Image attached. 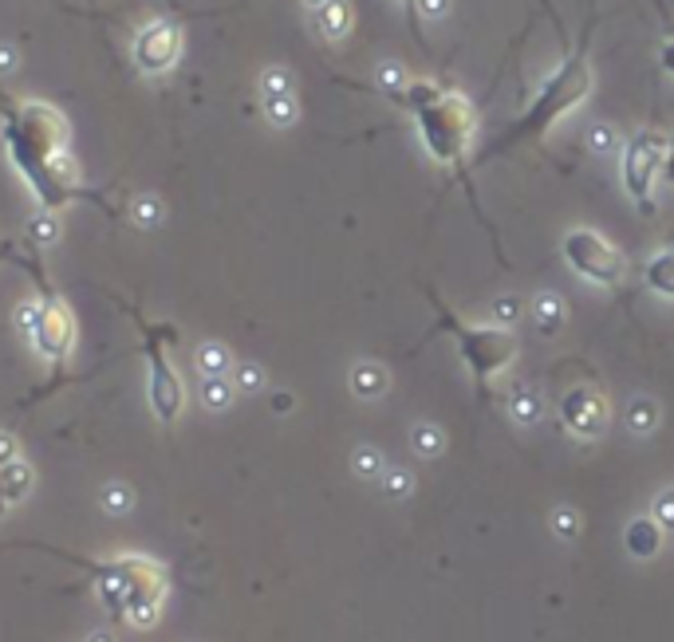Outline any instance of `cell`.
<instances>
[{"label": "cell", "mask_w": 674, "mask_h": 642, "mask_svg": "<svg viewBox=\"0 0 674 642\" xmlns=\"http://www.w3.org/2000/svg\"><path fill=\"white\" fill-rule=\"evenodd\" d=\"M588 91H592V64H588V48L580 44L572 56H564V64L544 79V87L537 91V99L525 107V115H521L517 123L505 127V134L485 150V158L505 154V150H513V146H521V142H537V138H544L564 115H572V111L588 99Z\"/></svg>", "instance_id": "6da1fadb"}, {"label": "cell", "mask_w": 674, "mask_h": 642, "mask_svg": "<svg viewBox=\"0 0 674 642\" xmlns=\"http://www.w3.org/2000/svg\"><path fill=\"white\" fill-rule=\"evenodd\" d=\"M91 572H95V591L103 607L115 619H127L138 631L158 623V611L170 587L162 564H154L150 556H119L107 564H91Z\"/></svg>", "instance_id": "7a4b0ae2"}, {"label": "cell", "mask_w": 674, "mask_h": 642, "mask_svg": "<svg viewBox=\"0 0 674 642\" xmlns=\"http://www.w3.org/2000/svg\"><path fill=\"white\" fill-rule=\"evenodd\" d=\"M4 146H8V158L20 170V178L28 186H36L56 166V158L68 154V123L56 107H48L40 99L12 103L4 111Z\"/></svg>", "instance_id": "3957f363"}, {"label": "cell", "mask_w": 674, "mask_h": 642, "mask_svg": "<svg viewBox=\"0 0 674 642\" xmlns=\"http://www.w3.org/2000/svg\"><path fill=\"white\" fill-rule=\"evenodd\" d=\"M414 127L418 138L426 146V154L438 162V166H450L466 178V166H470V146L477 138V111L462 91H442L426 111L414 115ZM466 186L473 193V182L466 178Z\"/></svg>", "instance_id": "277c9868"}, {"label": "cell", "mask_w": 674, "mask_h": 642, "mask_svg": "<svg viewBox=\"0 0 674 642\" xmlns=\"http://www.w3.org/2000/svg\"><path fill=\"white\" fill-rule=\"evenodd\" d=\"M438 316H442V327L458 339V355H462V363L470 367V375L477 383H489L493 375H501L517 359L521 343H517L513 327H501V323H466L458 320L450 308H442V304H438Z\"/></svg>", "instance_id": "5b68a950"}, {"label": "cell", "mask_w": 674, "mask_h": 642, "mask_svg": "<svg viewBox=\"0 0 674 642\" xmlns=\"http://www.w3.org/2000/svg\"><path fill=\"white\" fill-rule=\"evenodd\" d=\"M667 142H671V134H659V130H639V134H631V138L623 142L619 182H623V190L631 193L643 209H651V190H655V182L663 178Z\"/></svg>", "instance_id": "8992f818"}, {"label": "cell", "mask_w": 674, "mask_h": 642, "mask_svg": "<svg viewBox=\"0 0 674 642\" xmlns=\"http://www.w3.org/2000/svg\"><path fill=\"white\" fill-rule=\"evenodd\" d=\"M560 253L568 260V268L576 272V276H584V280H592V284H600V288H615L619 280H623V272H627V260L623 253L600 237L596 229H572L564 241H560Z\"/></svg>", "instance_id": "52a82bcc"}, {"label": "cell", "mask_w": 674, "mask_h": 642, "mask_svg": "<svg viewBox=\"0 0 674 642\" xmlns=\"http://www.w3.org/2000/svg\"><path fill=\"white\" fill-rule=\"evenodd\" d=\"M560 426L580 438V442H596L604 438L611 426V402L604 398V390L596 386H572L560 398Z\"/></svg>", "instance_id": "ba28073f"}, {"label": "cell", "mask_w": 674, "mask_h": 642, "mask_svg": "<svg viewBox=\"0 0 674 642\" xmlns=\"http://www.w3.org/2000/svg\"><path fill=\"white\" fill-rule=\"evenodd\" d=\"M162 331H150V343H146V359H150V410L158 414V422H174L186 406V390L178 371L170 367L166 351H162Z\"/></svg>", "instance_id": "9c48e42d"}, {"label": "cell", "mask_w": 674, "mask_h": 642, "mask_svg": "<svg viewBox=\"0 0 674 642\" xmlns=\"http://www.w3.org/2000/svg\"><path fill=\"white\" fill-rule=\"evenodd\" d=\"M131 56H135L138 71H146V75H162V71L178 67V60H182V28L170 24V20L146 24L135 36Z\"/></svg>", "instance_id": "30bf717a"}, {"label": "cell", "mask_w": 674, "mask_h": 642, "mask_svg": "<svg viewBox=\"0 0 674 642\" xmlns=\"http://www.w3.org/2000/svg\"><path fill=\"white\" fill-rule=\"evenodd\" d=\"M32 343L44 359H64L75 343V320L71 312L60 304V300H44V312H40V323L32 331Z\"/></svg>", "instance_id": "8fae6325"}, {"label": "cell", "mask_w": 674, "mask_h": 642, "mask_svg": "<svg viewBox=\"0 0 674 642\" xmlns=\"http://www.w3.org/2000/svg\"><path fill=\"white\" fill-rule=\"evenodd\" d=\"M663 528L655 516H635L627 528H623V544H627V556L631 560H655L659 548H663Z\"/></svg>", "instance_id": "7c38bea8"}, {"label": "cell", "mask_w": 674, "mask_h": 642, "mask_svg": "<svg viewBox=\"0 0 674 642\" xmlns=\"http://www.w3.org/2000/svg\"><path fill=\"white\" fill-rule=\"evenodd\" d=\"M643 280H647V288H651L655 296L674 300V245H671V249H659L655 257L647 260V268H643Z\"/></svg>", "instance_id": "4fadbf2b"}, {"label": "cell", "mask_w": 674, "mask_h": 642, "mask_svg": "<svg viewBox=\"0 0 674 642\" xmlns=\"http://www.w3.org/2000/svg\"><path fill=\"white\" fill-rule=\"evenodd\" d=\"M540 414H544V398H540L533 386L517 383L509 390V418L517 426H537Z\"/></svg>", "instance_id": "5bb4252c"}, {"label": "cell", "mask_w": 674, "mask_h": 642, "mask_svg": "<svg viewBox=\"0 0 674 642\" xmlns=\"http://www.w3.org/2000/svg\"><path fill=\"white\" fill-rule=\"evenodd\" d=\"M387 386H391V379H387V371L379 367V363H355L351 367V390H355V398H383L387 394Z\"/></svg>", "instance_id": "9a60e30c"}, {"label": "cell", "mask_w": 674, "mask_h": 642, "mask_svg": "<svg viewBox=\"0 0 674 642\" xmlns=\"http://www.w3.org/2000/svg\"><path fill=\"white\" fill-rule=\"evenodd\" d=\"M28 493H32V469H28L24 461L0 469V497H4L8 505H20Z\"/></svg>", "instance_id": "2e32d148"}, {"label": "cell", "mask_w": 674, "mask_h": 642, "mask_svg": "<svg viewBox=\"0 0 674 642\" xmlns=\"http://www.w3.org/2000/svg\"><path fill=\"white\" fill-rule=\"evenodd\" d=\"M442 91H446L442 83H426V79H422V83H406L403 91H395L391 99H395V103H399L403 111L418 115V111H426V107H430V103H434V99H438Z\"/></svg>", "instance_id": "e0dca14e"}, {"label": "cell", "mask_w": 674, "mask_h": 642, "mask_svg": "<svg viewBox=\"0 0 674 642\" xmlns=\"http://www.w3.org/2000/svg\"><path fill=\"white\" fill-rule=\"evenodd\" d=\"M533 320H537L540 335H556L564 327V300L556 292H540L533 300Z\"/></svg>", "instance_id": "ac0fdd59"}, {"label": "cell", "mask_w": 674, "mask_h": 642, "mask_svg": "<svg viewBox=\"0 0 674 642\" xmlns=\"http://www.w3.org/2000/svg\"><path fill=\"white\" fill-rule=\"evenodd\" d=\"M233 398H237V386L229 383V375H205V383H202L205 410H229Z\"/></svg>", "instance_id": "d6986e66"}, {"label": "cell", "mask_w": 674, "mask_h": 642, "mask_svg": "<svg viewBox=\"0 0 674 642\" xmlns=\"http://www.w3.org/2000/svg\"><path fill=\"white\" fill-rule=\"evenodd\" d=\"M410 446L418 457H438V453L446 450V434H442V426H434V422H418L414 430H410Z\"/></svg>", "instance_id": "ffe728a7"}, {"label": "cell", "mask_w": 674, "mask_h": 642, "mask_svg": "<svg viewBox=\"0 0 674 642\" xmlns=\"http://www.w3.org/2000/svg\"><path fill=\"white\" fill-rule=\"evenodd\" d=\"M351 473L359 481H383V473H387L383 453L375 450V446H359V450L351 453Z\"/></svg>", "instance_id": "44dd1931"}, {"label": "cell", "mask_w": 674, "mask_h": 642, "mask_svg": "<svg viewBox=\"0 0 674 642\" xmlns=\"http://www.w3.org/2000/svg\"><path fill=\"white\" fill-rule=\"evenodd\" d=\"M194 363L202 367V375H229L233 371V355L221 343H202L198 355H194Z\"/></svg>", "instance_id": "7402d4cb"}, {"label": "cell", "mask_w": 674, "mask_h": 642, "mask_svg": "<svg viewBox=\"0 0 674 642\" xmlns=\"http://www.w3.org/2000/svg\"><path fill=\"white\" fill-rule=\"evenodd\" d=\"M655 426H659V406L647 402V398H635V402L627 406V430L643 438V434H651Z\"/></svg>", "instance_id": "603a6c76"}, {"label": "cell", "mask_w": 674, "mask_h": 642, "mask_svg": "<svg viewBox=\"0 0 674 642\" xmlns=\"http://www.w3.org/2000/svg\"><path fill=\"white\" fill-rule=\"evenodd\" d=\"M316 20H320L324 36H343V32L351 28V12H347L343 0H328L324 8H316Z\"/></svg>", "instance_id": "cb8c5ba5"}, {"label": "cell", "mask_w": 674, "mask_h": 642, "mask_svg": "<svg viewBox=\"0 0 674 642\" xmlns=\"http://www.w3.org/2000/svg\"><path fill=\"white\" fill-rule=\"evenodd\" d=\"M131 505H135V493H131V485H123V481H111L107 489H103V509L107 513H131Z\"/></svg>", "instance_id": "d4e9b609"}, {"label": "cell", "mask_w": 674, "mask_h": 642, "mask_svg": "<svg viewBox=\"0 0 674 642\" xmlns=\"http://www.w3.org/2000/svg\"><path fill=\"white\" fill-rule=\"evenodd\" d=\"M410 489H414V477H410L406 469H387V473H383V493H387L391 501L410 497Z\"/></svg>", "instance_id": "484cf974"}, {"label": "cell", "mask_w": 674, "mask_h": 642, "mask_svg": "<svg viewBox=\"0 0 674 642\" xmlns=\"http://www.w3.org/2000/svg\"><path fill=\"white\" fill-rule=\"evenodd\" d=\"M651 516L659 520V528H663V532H671V536H674V489H663V493L655 497Z\"/></svg>", "instance_id": "4316f807"}, {"label": "cell", "mask_w": 674, "mask_h": 642, "mask_svg": "<svg viewBox=\"0 0 674 642\" xmlns=\"http://www.w3.org/2000/svg\"><path fill=\"white\" fill-rule=\"evenodd\" d=\"M552 532H556L560 540H576V536H580V516H576V509H556V513H552Z\"/></svg>", "instance_id": "83f0119b"}, {"label": "cell", "mask_w": 674, "mask_h": 642, "mask_svg": "<svg viewBox=\"0 0 674 642\" xmlns=\"http://www.w3.org/2000/svg\"><path fill=\"white\" fill-rule=\"evenodd\" d=\"M233 386H237V390H245V394H253V390H261V386H265V371H261L257 363H241Z\"/></svg>", "instance_id": "f1b7e54d"}, {"label": "cell", "mask_w": 674, "mask_h": 642, "mask_svg": "<svg viewBox=\"0 0 674 642\" xmlns=\"http://www.w3.org/2000/svg\"><path fill=\"white\" fill-rule=\"evenodd\" d=\"M521 320V300H513V296H497L493 300V323H501V327H509V323Z\"/></svg>", "instance_id": "f546056e"}, {"label": "cell", "mask_w": 674, "mask_h": 642, "mask_svg": "<svg viewBox=\"0 0 674 642\" xmlns=\"http://www.w3.org/2000/svg\"><path fill=\"white\" fill-rule=\"evenodd\" d=\"M269 115L276 123H288V119H296V107H292V95H269Z\"/></svg>", "instance_id": "4dcf8cb0"}, {"label": "cell", "mask_w": 674, "mask_h": 642, "mask_svg": "<svg viewBox=\"0 0 674 642\" xmlns=\"http://www.w3.org/2000/svg\"><path fill=\"white\" fill-rule=\"evenodd\" d=\"M16 461H20V442L12 434H0V469H8Z\"/></svg>", "instance_id": "1f68e13d"}, {"label": "cell", "mask_w": 674, "mask_h": 642, "mask_svg": "<svg viewBox=\"0 0 674 642\" xmlns=\"http://www.w3.org/2000/svg\"><path fill=\"white\" fill-rule=\"evenodd\" d=\"M135 213H138V221H142V225H154V221H158V205H154V201H146V197L135 205Z\"/></svg>", "instance_id": "d6a6232c"}, {"label": "cell", "mask_w": 674, "mask_h": 642, "mask_svg": "<svg viewBox=\"0 0 674 642\" xmlns=\"http://www.w3.org/2000/svg\"><path fill=\"white\" fill-rule=\"evenodd\" d=\"M659 67L674 75V36L671 40H663V48H659Z\"/></svg>", "instance_id": "836d02e7"}, {"label": "cell", "mask_w": 674, "mask_h": 642, "mask_svg": "<svg viewBox=\"0 0 674 642\" xmlns=\"http://www.w3.org/2000/svg\"><path fill=\"white\" fill-rule=\"evenodd\" d=\"M659 182L674 186V134H671V142H667V162H663V178H659Z\"/></svg>", "instance_id": "e575fe53"}, {"label": "cell", "mask_w": 674, "mask_h": 642, "mask_svg": "<svg viewBox=\"0 0 674 642\" xmlns=\"http://www.w3.org/2000/svg\"><path fill=\"white\" fill-rule=\"evenodd\" d=\"M40 241H52L56 237V229H52V221H36V229H32Z\"/></svg>", "instance_id": "d590c367"}, {"label": "cell", "mask_w": 674, "mask_h": 642, "mask_svg": "<svg viewBox=\"0 0 674 642\" xmlns=\"http://www.w3.org/2000/svg\"><path fill=\"white\" fill-rule=\"evenodd\" d=\"M615 138H611V130H596V146H611Z\"/></svg>", "instance_id": "8d00e7d4"}, {"label": "cell", "mask_w": 674, "mask_h": 642, "mask_svg": "<svg viewBox=\"0 0 674 642\" xmlns=\"http://www.w3.org/2000/svg\"><path fill=\"white\" fill-rule=\"evenodd\" d=\"M87 642H115V639H111V635H91Z\"/></svg>", "instance_id": "74e56055"}, {"label": "cell", "mask_w": 674, "mask_h": 642, "mask_svg": "<svg viewBox=\"0 0 674 642\" xmlns=\"http://www.w3.org/2000/svg\"><path fill=\"white\" fill-rule=\"evenodd\" d=\"M308 4H312V8H324V4H328V0H308Z\"/></svg>", "instance_id": "f35d334b"}, {"label": "cell", "mask_w": 674, "mask_h": 642, "mask_svg": "<svg viewBox=\"0 0 674 642\" xmlns=\"http://www.w3.org/2000/svg\"><path fill=\"white\" fill-rule=\"evenodd\" d=\"M4 509H8V501H4V497H0V516H4Z\"/></svg>", "instance_id": "ab89813d"}, {"label": "cell", "mask_w": 674, "mask_h": 642, "mask_svg": "<svg viewBox=\"0 0 674 642\" xmlns=\"http://www.w3.org/2000/svg\"><path fill=\"white\" fill-rule=\"evenodd\" d=\"M406 4H414V0H406Z\"/></svg>", "instance_id": "60d3db41"}]
</instances>
